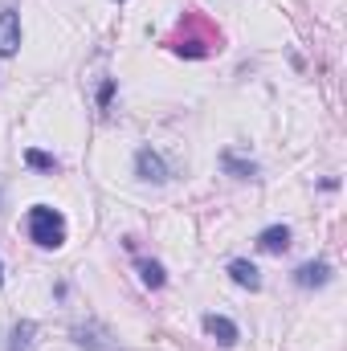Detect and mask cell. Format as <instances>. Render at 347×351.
I'll return each mask as SVG.
<instances>
[{
	"mask_svg": "<svg viewBox=\"0 0 347 351\" xmlns=\"http://www.w3.org/2000/svg\"><path fill=\"white\" fill-rule=\"evenodd\" d=\"M29 241L41 250H62L66 245V217L49 204H33L29 208Z\"/></svg>",
	"mask_w": 347,
	"mask_h": 351,
	"instance_id": "cell-1",
	"label": "cell"
},
{
	"mask_svg": "<svg viewBox=\"0 0 347 351\" xmlns=\"http://www.w3.org/2000/svg\"><path fill=\"white\" fill-rule=\"evenodd\" d=\"M21 49V16L16 8H0V58H12Z\"/></svg>",
	"mask_w": 347,
	"mask_h": 351,
	"instance_id": "cell-2",
	"label": "cell"
},
{
	"mask_svg": "<svg viewBox=\"0 0 347 351\" xmlns=\"http://www.w3.org/2000/svg\"><path fill=\"white\" fill-rule=\"evenodd\" d=\"M135 176H139V180H152V184H164V180H168V164H164L152 147H139V156H135Z\"/></svg>",
	"mask_w": 347,
	"mask_h": 351,
	"instance_id": "cell-3",
	"label": "cell"
},
{
	"mask_svg": "<svg viewBox=\"0 0 347 351\" xmlns=\"http://www.w3.org/2000/svg\"><path fill=\"white\" fill-rule=\"evenodd\" d=\"M204 331H208L221 348H233V343L241 339L237 323H233V319H225V315H204Z\"/></svg>",
	"mask_w": 347,
	"mask_h": 351,
	"instance_id": "cell-4",
	"label": "cell"
},
{
	"mask_svg": "<svg viewBox=\"0 0 347 351\" xmlns=\"http://www.w3.org/2000/svg\"><path fill=\"white\" fill-rule=\"evenodd\" d=\"M294 282H298V286H307V290H311V286H327V282H331V265H327V262L298 265V269H294Z\"/></svg>",
	"mask_w": 347,
	"mask_h": 351,
	"instance_id": "cell-5",
	"label": "cell"
},
{
	"mask_svg": "<svg viewBox=\"0 0 347 351\" xmlns=\"http://www.w3.org/2000/svg\"><path fill=\"white\" fill-rule=\"evenodd\" d=\"M258 250L261 254H286V250H290V229H286V225H270L258 237Z\"/></svg>",
	"mask_w": 347,
	"mask_h": 351,
	"instance_id": "cell-6",
	"label": "cell"
},
{
	"mask_svg": "<svg viewBox=\"0 0 347 351\" xmlns=\"http://www.w3.org/2000/svg\"><path fill=\"white\" fill-rule=\"evenodd\" d=\"M229 278H233L237 286H246V290H261V274H258V265L246 262V258L229 262Z\"/></svg>",
	"mask_w": 347,
	"mask_h": 351,
	"instance_id": "cell-7",
	"label": "cell"
},
{
	"mask_svg": "<svg viewBox=\"0 0 347 351\" xmlns=\"http://www.w3.org/2000/svg\"><path fill=\"white\" fill-rule=\"evenodd\" d=\"M139 278H143L147 290H160V286L168 282V274H164V265L160 262H139Z\"/></svg>",
	"mask_w": 347,
	"mask_h": 351,
	"instance_id": "cell-8",
	"label": "cell"
},
{
	"mask_svg": "<svg viewBox=\"0 0 347 351\" xmlns=\"http://www.w3.org/2000/svg\"><path fill=\"white\" fill-rule=\"evenodd\" d=\"M74 335H78V343H82V348H90V351H119V348H110V343H102L106 335H102L98 327H78Z\"/></svg>",
	"mask_w": 347,
	"mask_h": 351,
	"instance_id": "cell-9",
	"label": "cell"
},
{
	"mask_svg": "<svg viewBox=\"0 0 347 351\" xmlns=\"http://www.w3.org/2000/svg\"><path fill=\"white\" fill-rule=\"evenodd\" d=\"M25 164H29V168H37V172H58V160H53V156H45V152H37V147H29V152H25Z\"/></svg>",
	"mask_w": 347,
	"mask_h": 351,
	"instance_id": "cell-10",
	"label": "cell"
},
{
	"mask_svg": "<svg viewBox=\"0 0 347 351\" xmlns=\"http://www.w3.org/2000/svg\"><path fill=\"white\" fill-rule=\"evenodd\" d=\"M33 323H16L12 327V343H8V351H29V339H33Z\"/></svg>",
	"mask_w": 347,
	"mask_h": 351,
	"instance_id": "cell-11",
	"label": "cell"
},
{
	"mask_svg": "<svg viewBox=\"0 0 347 351\" xmlns=\"http://www.w3.org/2000/svg\"><path fill=\"white\" fill-rule=\"evenodd\" d=\"M225 168H229V172H237L241 180H246V176H254V164H241V160H233V156H225Z\"/></svg>",
	"mask_w": 347,
	"mask_h": 351,
	"instance_id": "cell-12",
	"label": "cell"
},
{
	"mask_svg": "<svg viewBox=\"0 0 347 351\" xmlns=\"http://www.w3.org/2000/svg\"><path fill=\"white\" fill-rule=\"evenodd\" d=\"M110 90H115V82H106V86L98 90V102H102V106H106V102H110Z\"/></svg>",
	"mask_w": 347,
	"mask_h": 351,
	"instance_id": "cell-13",
	"label": "cell"
},
{
	"mask_svg": "<svg viewBox=\"0 0 347 351\" xmlns=\"http://www.w3.org/2000/svg\"><path fill=\"white\" fill-rule=\"evenodd\" d=\"M0 286H4V262H0Z\"/></svg>",
	"mask_w": 347,
	"mask_h": 351,
	"instance_id": "cell-14",
	"label": "cell"
}]
</instances>
